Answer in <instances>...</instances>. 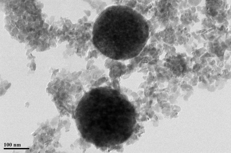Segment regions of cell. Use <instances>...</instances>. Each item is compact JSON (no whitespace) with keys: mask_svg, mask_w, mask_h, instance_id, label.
Segmentation results:
<instances>
[{"mask_svg":"<svg viewBox=\"0 0 231 153\" xmlns=\"http://www.w3.org/2000/svg\"><path fill=\"white\" fill-rule=\"evenodd\" d=\"M124 102L119 93L109 87L87 92L76 111L77 124L83 137L96 145L105 146L111 129V114L121 109Z\"/></svg>","mask_w":231,"mask_h":153,"instance_id":"obj_1","label":"cell"},{"mask_svg":"<svg viewBox=\"0 0 231 153\" xmlns=\"http://www.w3.org/2000/svg\"><path fill=\"white\" fill-rule=\"evenodd\" d=\"M124 7L113 5L104 10L93 26L92 42L105 56L117 60L134 57L125 40Z\"/></svg>","mask_w":231,"mask_h":153,"instance_id":"obj_2","label":"cell"}]
</instances>
